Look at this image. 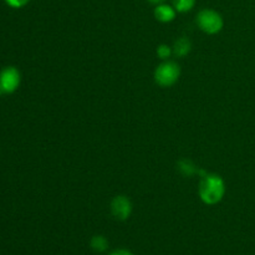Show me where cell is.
Returning <instances> with one entry per match:
<instances>
[{
    "label": "cell",
    "instance_id": "11",
    "mask_svg": "<svg viewBox=\"0 0 255 255\" xmlns=\"http://www.w3.org/2000/svg\"><path fill=\"white\" fill-rule=\"evenodd\" d=\"M173 55V49L167 44H161L157 47V56L162 60H168Z\"/></svg>",
    "mask_w": 255,
    "mask_h": 255
},
{
    "label": "cell",
    "instance_id": "13",
    "mask_svg": "<svg viewBox=\"0 0 255 255\" xmlns=\"http://www.w3.org/2000/svg\"><path fill=\"white\" fill-rule=\"evenodd\" d=\"M109 255H134L132 253L129 249L126 248H119V249H115V251H111L109 253Z\"/></svg>",
    "mask_w": 255,
    "mask_h": 255
},
{
    "label": "cell",
    "instance_id": "6",
    "mask_svg": "<svg viewBox=\"0 0 255 255\" xmlns=\"http://www.w3.org/2000/svg\"><path fill=\"white\" fill-rule=\"evenodd\" d=\"M153 15L157 21L162 22V24H168V22H172L176 19L177 10L174 9L173 5L162 2V4L156 5L153 10Z\"/></svg>",
    "mask_w": 255,
    "mask_h": 255
},
{
    "label": "cell",
    "instance_id": "14",
    "mask_svg": "<svg viewBox=\"0 0 255 255\" xmlns=\"http://www.w3.org/2000/svg\"><path fill=\"white\" fill-rule=\"evenodd\" d=\"M147 1H149L153 5H158V4H162V2H166V0H147Z\"/></svg>",
    "mask_w": 255,
    "mask_h": 255
},
{
    "label": "cell",
    "instance_id": "1",
    "mask_svg": "<svg viewBox=\"0 0 255 255\" xmlns=\"http://www.w3.org/2000/svg\"><path fill=\"white\" fill-rule=\"evenodd\" d=\"M198 194L201 201L207 206H216L221 203L226 196L224 179L219 174L207 172L203 177H201Z\"/></svg>",
    "mask_w": 255,
    "mask_h": 255
},
{
    "label": "cell",
    "instance_id": "8",
    "mask_svg": "<svg viewBox=\"0 0 255 255\" xmlns=\"http://www.w3.org/2000/svg\"><path fill=\"white\" fill-rule=\"evenodd\" d=\"M177 168H178L179 173L184 177H192L194 174H198L199 168L191 161V159H181L177 163Z\"/></svg>",
    "mask_w": 255,
    "mask_h": 255
},
{
    "label": "cell",
    "instance_id": "12",
    "mask_svg": "<svg viewBox=\"0 0 255 255\" xmlns=\"http://www.w3.org/2000/svg\"><path fill=\"white\" fill-rule=\"evenodd\" d=\"M6 2V5H9L10 7H14V9H21V7L26 6L30 2V0H4Z\"/></svg>",
    "mask_w": 255,
    "mask_h": 255
},
{
    "label": "cell",
    "instance_id": "10",
    "mask_svg": "<svg viewBox=\"0 0 255 255\" xmlns=\"http://www.w3.org/2000/svg\"><path fill=\"white\" fill-rule=\"evenodd\" d=\"M172 5L177 10V12L184 14L193 9L196 5V0H172Z\"/></svg>",
    "mask_w": 255,
    "mask_h": 255
},
{
    "label": "cell",
    "instance_id": "9",
    "mask_svg": "<svg viewBox=\"0 0 255 255\" xmlns=\"http://www.w3.org/2000/svg\"><path fill=\"white\" fill-rule=\"evenodd\" d=\"M109 241L104 236H94L90 241V248L96 253H105L109 249Z\"/></svg>",
    "mask_w": 255,
    "mask_h": 255
},
{
    "label": "cell",
    "instance_id": "2",
    "mask_svg": "<svg viewBox=\"0 0 255 255\" xmlns=\"http://www.w3.org/2000/svg\"><path fill=\"white\" fill-rule=\"evenodd\" d=\"M196 22L199 29L207 35H216L222 31L224 26V20L221 12L214 9H202L197 14Z\"/></svg>",
    "mask_w": 255,
    "mask_h": 255
},
{
    "label": "cell",
    "instance_id": "4",
    "mask_svg": "<svg viewBox=\"0 0 255 255\" xmlns=\"http://www.w3.org/2000/svg\"><path fill=\"white\" fill-rule=\"evenodd\" d=\"M21 84V74L15 66H7L0 71V91L14 94Z\"/></svg>",
    "mask_w": 255,
    "mask_h": 255
},
{
    "label": "cell",
    "instance_id": "3",
    "mask_svg": "<svg viewBox=\"0 0 255 255\" xmlns=\"http://www.w3.org/2000/svg\"><path fill=\"white\" fill-rule=\"evenodd\" d=\"M181 76V67L178 64L169 60H164L154 70V82L161 87H171L178 81Z\"/></svg>",
    "mask_w": 255,
    "mask_h": 255
},
{
    "label": "cell",
    "instance_id": "7",
    "mask_svg": "<svg viewBox=\"0 0 255 255\" xmlns=\"http://www.w3.org/2000/svg\"><path fill=\"white\" fill-rule=\"evenodd\" d=\"M172 49H173L174 56H176V57H184V56H187L189 52H191L192 42H191V40L188 39V37L182 36V37H179V39H177L176 41H174Z\"/></svg>",
    "mask_w": 255,
    "mask_h": 255
},
{
    "label": "cell",
    "instance_id": "5",
    "mask_svg": "<svg viewBox=\"0 0 255 255\" xmlns=\"http://www.w3.org/2000/svg\"><path fill=\"white\" fill-rule=\"evenodd\" d=\"M110 209H111V214L115 219L120 222H125L131 217L133 206H132V202L128 197L120 194V196H116L112 199L111 204H110Z\"/></svg>",
    "mask_w": 255,
    "mask_h": 255
}]
</instances>
